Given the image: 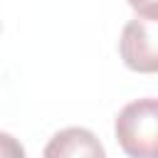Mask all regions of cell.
<instances>
[{"label": "cell", "instance_id": "6da1fadb", "mask_svg": "<svg viewBox=\"0 0 158 158\" xmlns=\"http://www.w3.org/2000/svg\"><path fill=\"white\" fill-rule=\"evenodd\" d=\"M114 133L128 158H158V99L126 104L116 116Z\"/></svg>", "mask_w": 158, "mask_h": 158}, {"label": "cell", "instance_id": "7a4b0ae2", "mask_svg": "<svg viewBox=\"0 0 158 158\" xmlns=\"http://www.w3.org/2000/svg\"><path fill=\"white\" fill-rule=\"evenodd\" d=\"M118 54L131 72L158 74V17L136 15L123 25Z\"/></svg>", "mask_w": 158, "mask_h": 158}, {"label": "cell", "instance_id": "3957f363", "mask_svg": "<svg viewBox=\"0 0 158 158\" xmlns=\"http://www.w3.org/2000/svg\"><path fill=\"white\" fill-rule=\"evenodd\" d=\"M42 158H106V151L96 133L81 126H69L47 141Z\"/></svg>", "mask_w": 158, "mask_h": 158}, {"label": "cell", "instance_id": "277c9868", "mask_svg": "<svg viewBox=\"0 0 158 158\" xmlns=\"http://www.w3.org/2000/svg\"><path fill=\"white\" fill-rule=\"evenodd\" d=\"M0 141H2V158H25V148L10 133H2Z\"/></svg>", "mask_w": 158, "mask_h": 158}, {"label": "cell", "instance_id": "5b68a950", "mask_svg": "<svg viewBox=\"0 0 158 158\" xmlns=\"http://www.w3.org/2000/svg\"><path fill=\"white\" fill-rule=\"evenodd\" d=\"M126 2L143 17H158V0H126Z\"/></svg>", "mask_w": 158, "mask_h": 158}]
</instances>
